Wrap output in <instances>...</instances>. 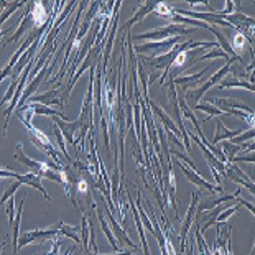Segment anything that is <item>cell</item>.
Masks as SVG:
<instances>
[{
    "label": "cell",
    "instance_id": "6da1fadb",
    "mask_svg": "<svg viewBox=\"0 0 255 255\" xmlns=\"http://www.w3.org/2000/svg\"><path fill=\"white\" fill-rule=\"evenodd\" d=\"M204 43L206 41L199 43V41H191V40L178 43V45L171 46V50H168L165 55L150 56V58L145 56V63L150 64L153 69H158V71L163 69V76H161V79H160V84H163L166 76L170 74V71H171V64H173V61H175V58L180 55L181 51H188V50H194V48H198V46H204Z\"/></svg>",
    "mask_w": 255,
    "mask_h": 255
},
{
    "label": "cell",
    "instance_id": "7a4b0ae2",
    "mask_svg": "<svg viewBox=\"0 0 255 255\" xmlns=\"http://www.w3.org/2000/svg\"><path fill=\"white\" fill-rule=\"evenodd\" d=\"M92 193H94V196H96V201L97 203H101V209H102V213L106 214V219H107V222H109V226H111V229H112V234H114V237H116V241H119L122 244V246H127L128 249H132L133 252H137L138 251V247L135 246V244L130 241V237L127 236V232H126V229H124L122 226H119V222L116 221V218H114V214L109 211V208L106 206V203H104V196L97 191V189H92Z\"/></svg>",
    "mask_w": 255,
    "mask_h": 255
},
{
    "label": "cell",
    "instance_id": "3957f363",
    "mask_svg": "<svg viewBox=\"0 0 255 255\" xmlns=\"http://www.w3.org/2000/svg\"><path fill=\"white\" fill-rule=\"evenodd\" d=\"M194 28H188L184 25H176V23H170L166 26H161V28H155L150 30L146 33L142 35H135L133 40H151V41H165L168 38H175V36H183V35H189L193 33Z\"/></svg>",
    "mask_w": 255,
    "mask_h": 255
},
{
    "label": "cell",
    "instance_id": "277c9868",
    "mask_svg": "<svg viewBox=\"0 0 255 255\" xmlns=\"http://www.w3.org/2000/svg\"><path fill=\"white\" fill-rule=\"evenodd\" d=\"M237 59H239V61H241L242 64H246V63H244V59H242V58H231L229 61H227V63L224 64V66H222V68L219 69V71H216L213 76H211V78H209L208 81H206V83H204L203 86H199V88H198L196 91H189V92H188V97H193V99L196 101V104H199V101L203 99V96L206 94V92H208V89H211L214 84H218V83H221L222 79H224V76L231 71L232 63L237 61Z\"/></svg>",
    "mask_w": 255,
    "mask_h": 255
},
{
    "label": "cell",
    "instance_id": "5b68a950",
    "mask_svg": "<svg viewBox=\"0 0 255 255\" xmlns=\"http://www.w3.org/2000/svg\"><path fill=\"white\" fill-rule=\"evenodd\" d=\"M86 8V2H81L79 3V12H78V15H76V20H74V23H73V26H71V31H69V35H68V38H66V41L63 43V46H64V58H63V63H61V66H59V69H58V74L53 78L51 81H48L46 84H53L55 81H58V79H61L63 76H64V69H66V66L69 64V53H71V50H73V45H74V40H76V35H78V25H79V18H81V12Z\"/></svg>",
    "mask_w": 255,
    "mask_h": 255
},
{
    "label": "cell",
    "instance_id": "8992f818",
    "mask_svg": "<svg viewBox=\"0 0 255 255\" xmlns=\"http://www.w3.org/2000/svg\"><path fill=\"white\" fill-rule=\"evenodd\" d=\"M63 222H58V224L48 227V229H35V231H28L20 234L18 237V251L26 244H35V242H48L50 239L56 237L59 234V229H61Z\"/></svg>",
    "mask_w": 255,
    "mask_h": 255
},
{
    "label": "cell",
    "instance_id": "52a82bcc",
    "mask_svg": "<svg viewBox=\"0 0 255 255\" xmlns=\"http://www.w3.org/2000/svg\"><path fill=\"white\" fill-rule=\"evenodd\" d=\"M170 84V89H168V97H170V114L173 116V119H175V126L178 127V130L181 132L183 135V138H184V148H186V151L189 153L191 151V145H189V137H188V133H186V126L183 124V117H181V111H180V104H178V94H176V88H175V84L171 83H168Z\"/></svg>",
    "mask_w": 255,
    "mask_h": 255
},
{
    "label": "cell",
    "instance_id": "ba28073f",
    "mask_svg": "<svg viewBox=\"0 0 255 255\" xmlns=\"http://www.w3.org/2000/svg\"><path fill=\"white\" fill-rule=\"evenodd\" d=\"M25 127L28 128V132H30V140L33 142V145L38 146L40 150L45 151V153H46L48 156H50V158L55 160V163H56V165L64 166V165H63V161H61V158H59L58 153H56L55 146L51 145L50 138H48L46 135L41 132L40 128H36V127L31 126V124H25Z\"/></svg>",
    "mask_w": 255,
    "mask_h": 255
},
{
    "label": "cell",
    "instance_id": "9c48e42d",
    "mask_svg": "<svg viewBox=\"0 0 255 255\" xmlns=\"http://www.w3.org/2000/svg\"><path fill=\"white\" fill-rule=\"evenodd\" d=\"M198 201H199V191H194L193 193V198H191V204L188 208V213L184 216V222L181 226V234H180V251L181 255L186 252V244H188V232L191 229L194 218H196V206H198Z\"/></svg>",
    "mask_w": 255,
    "mask_h": 255
},
{
    "label": "cell",
    "instance_id": "30bf717a",
    "mask_svg": "<svg viewBox=\"0 0 255 255\" xmlns=\"http://www.w3.org/2000/svg\"><path fill=\"white\" fill-rule=\"evenodd\" d=\"M15 160H17L18 163H23L26 168H30V173H35V175L40 176V178H45V173L50 170V163H45V161H35V160H31L30 156H26L21 143L17 145Z\"/></svg>",
    "mask_w": 255,
    "mask_h": 255
},
{
    "label": "cell",
    "instance_id": "8fae6325",
    "mask_svg": "<svg viewBox=\"0 0 255 255\" xmlns=\"http://www.w3.org/2000/svg\"><path fill=\"white\" fill-rule=\"evenodd\" d=\"M53 15L51 8L45 2H31V21H33V28L40 30L41 26L51 23Z\"/></svg>",
    "mask_w": 255,
    "mask_h": 255
},
{
    "label": "cell",
    "instance_id": "7c38bea8",
    "mask_svg": "<svg viewBox=\"0 0 255 255\" xmlns=\"http://www.w3.org/2000/svg\"><path fill=\"white\" fill-rule=\"evenodd\" d=\"M63 83H58V86H55L53 89H50L48 92H45V94H38L35 97H30L26 102H38V104H43V106H46V107H51V106H58L59 109H64V106H63V101L59 99V92L63 91ZM25 102V104H26Z\"/></svg>",
    "mask_w": 255,
    "mask_h": 255
},
{
    "label": "cell",
    "instance_id": "4fadbf2b",
    "mask_svg": "<svg viewBox=\"0 0 255 255\" xmlns=\"http://www.w3.org/2000/svg\"><path fill=\"white\" fill-rule=\"evenodd\" d=\"M176 163H178V166L181 168V171L184 173V176H186L193 184H196L199 189H208V191H211V193H219V194L224 193L222 186H218V184H211L209 181H206L201 173H194L193 170H189L188 166H184L181 161H176Z\"/></svg>",
    "mask_w": 255,
    "mask_h": 255
},
{
    "label": "cell",
    "instance_id": "5bb4252c",
    "mask_svg": "<svg viewBox=\"0 0 255 255\" xmlns=\"http://www.w3.org/2000/svg\"><path fill=\"white\" fill-rule=\"evenodd\" d=\"M156 3L158 2H153V0H146L145 3H142L140 7L137 8V12L133 13V17L130 18L126 25H122L121 28L117 30V33L119 35H124V33H127V31L132 28V26L135 25V23H138V21H142L146 15L148 13H151V12H155V8H156Z\"/></svg>",
    "mask_w": 255,
    "mask_h": 255
},
{
    "label": "cell",
    "instance_id": "9a60e30c",
    "mask_svg": "<svg viewBox=\"0 0 255 255\" xmlns=\"http://www.w3.org/2000/svg\"><path fill=\"white\" fill-rule=\"evenodd\" d=\"M232 201H236V194H227V193H222V194H219V196H216V198L204 199L203 203H199L196 206V218H199L204 211H211V209L218 208V206L222 204V203H232Z\"/></svg>",
    "mask_w": 255,
    "mask_h": 255
},
{
    "label": "cell",
    "instance_id": "2e32d148",
    "mask_svg": "<svg viewBox=\"0 0 255 255\" xmlns=\"http://www.w3.org/2000/svg\"><path fill=\"white\" fill-rule=\"evenodd\" d=\"M224 166H226V175L224 176H229V180H232L237 184H242V186L251 189V193H254V183L249 180V176L236 163H226Z\"/></svg>",
    "mask_w": 255,
    "mask_h": 255
},
{
    "label": "cell",
    "instance_id": "e0dca14e",
    "mask_svg": "<svg viewBox=\"0 0 255 255\" xmlns=\"http://www.w3.org/2000/svg\"><path fill=\"white\" fill-rule=\"evenodd\" d=\"M53 124H56L58 128L61 130L63 137L66 138L69 143L74 145V142H76L74 135H76V132H78L81 127H83V124H81L79 121H74V122L61 121V119H58V117H53Z\"/></svg>",
    "mask_w": 255,
    "mask_h": 255
},
{
    "label": "cell",
    "instance_id": "ac0fdd59",
    "mask_svg": "<svg viewBox=\"0 0 255 255\" xmlns=\"http://www.w3.org/2000/svg\"><path fill=\"white\" fill-rule=\"evenodd\" d=\"M208 102H211L213 106H219L222 112H227V111H242V112H247V114H254V111L251 109L249 106L242 104V102H237L234 99H219V97H214V99H209Z\"/></svg>",
    "mask_w": 255,
    "mask_h": 255
},
{
    "label": "cell",
    "instance_id": "d6986e66",
    "mask_svg": "<svg viewBox=\"0 0 255 255\" xmlns=\"http://www.w3.org/2000/svg\"><path fill=\"white\" fill-rule=\"evenodd\" d=\"M209 69H211V64H209V66H206L203 71H199V73L188 74V76H180V78H173L171 83L173 84H180L183 91H188L189 88H194V86H198L201 78H203V76L208 73Z\"/></svg>",
    "mask_w": 255,
    "mask_h": 255
},
{
    "label": "cell",
    "instance_id": "ffe728a7",
    "mask_svg": "<svg viewBox=\"0 0 255 255\" xmlns=\"http://www.w3.org/2000/svg\"><path fill=\"white\" fill-rule=\"evenodd\" d=\"M15 180L20 181L21 184H28V186H31L33 189H36V191H40L43 196H45L48 201H51V196L46 193V189L43 188V184H41V178L40 176H36L35 173H26V175H18L15 176Z\"/></svg>",
    "mask_w": 255,
    "mask_h": 255
},
{
    "label": "cell",
    "instance_id": "44dd1931",
    "mask_svg": "<svg viewBox=\"0 0 255 255\" xmlns=\"http://www.w3.org/2000/svg\"><path fill=\"white\" fill-rule=\"evenodd\" d=\"M148 104H150L151 109H153L155 116H158V117H160V122L163 124L166 130H170V132H171L173 135H175V137H183L181 132H180V130H178V127L175 126V122H173V119H171L170 116H168V114H166L163 109H161L160 106H156L155 102H150V101H148Z\"/></svg>",
    "mask_w": 255,
    "mask_h": 255
},
{
    "label": "cell",
    "instance_id": "7402d4cb",
    "mask_svg": "<svg viewBox=\"0 0 255 255\" xmlns=\"http://www.w3.org/2000/svg\"><path fill=\"white\" fill-rule=\"evenodd\" d=\"M96 218H97V221H99V224H101V229H102V232L106 234V237H107V241L111 242V246H112V249L116 252H121L122 251V247L119 246L117 244V241H116V237H114V234H112V229H111V226H109V222L106 221V218H104V213H102V209L101 208H97V204H96Z\"/></svg>",
    "mask_w": 255,
    "mask_h": 255
},
{
    "label": "cell",
    "instance_id": "603a6c76",
    "mask_svg": "<svg viewBox=\"0 0 255 255\" xmlns=\"http://www.w3.org/2000/svg\"><path fill=\"white\" fill-rule=\"evenodd\" d=\"M25 201H26V194L21 196L20 201V206H18V211L15 214V221H13V226H12V232H13V239H12V246H13V255H18V237H20V222H21V213H23V206H25Z\"/></svg>",
    "mask_w": 255,
    "mask_h": 255
},
{
    "label": "cell",
    "instance_id": "cb8c5ba5",
    "mask_svg": "<svg viewBox=\"0 0 255 255\" xmlns=\"http://www.w3.org/2000/svg\"><path fill=\"white\" fill-rule=\"evenodd\" d=\"M30 23H33V21H31V3H26V8L23 12V17H21V21H20L17 31H15V35L10 38V40L5 41V45H7V43H18L20 36L25 33L26 28L30 26Z\"/></svg>",
    "mask_w": 255,
    "mask_h": 255
},
{
    "label": "cell",
    "instance_id": "d4e9b609",
    "mask_svg": "<svg viewBox=\"0 0 255 255\" xmlns=\"http://www.w3.org/2000/svg\"><path fill=\"white\" fill-rule=\"evenodd\" d=\"M26 104L30 106V109H31V112H33V116L40 114V116L58 117V119H61V121H68V117L64 116L61 111H53L51 107H46V106H43V104H38V102H26Z\"/></svg>",
    "mask_w": 255,
    "mask_h": 255
},
{
    "label": "cell",
    "instance_id": "484cf974",
    "mask_svg": "<svg viewBox=\"0 0 255 255\" xmlns=\"http://www.w3.org/2000/svg\"><path fill=\"white\" fill-rule=\"evenodd\" d=\"M239 133H241V130H229L227 127H224V124L221 121H216V133H214V138H213V142H211V145L219 143L221 140L234 138Z\"/></svg>",
    "mask_w": 255,
    "mask_h": 255
},
{
    "label": "cell",
    "instance_id": "4316f807",
    "mask_svg": "<svg viewBox=\"0 0 255 255\" xmlns=\"http://www.w3.org/2000/svg\"><path fill=\"white\" fill-rule=\"evenodd\" d=\"M79 236H81V246H83L84 254L89 252V236H91V229H89V219H88V214H86V211H83V218H81Z\"/></svg>",
    "mask_w": 255,
    "mask_h": 255
},
{
    "label": "cell",
    "instance_id": "83f0119b",
    "mask_svg": "<svg viewBox=\"0 0 255 255\" xmlns=\"http://www.w3.org/2000/svg\"><path fill=\"white\" fill-rule=\"evenodd\" d=\"M232 88H241V89H246V91H251V92L255 91L254 84H249L247 81H241L237 78H229V79L221 81L219 89H232Z\"/></svg>",
    "mask_w": 255,
    "mask_h": 255
},
{
    "label": "cell",
    "instance_id": "f1b7e54d",
    "mask_svg": "<svg viewBox=\"0 0 255 255\" xmlns=\"http://www.w3.org/2000/svg\"><path fill=\"white\" fill-rule=\"evenodd\" d=\"M58 236H63V237H68V239H73L74 242H81V236H79V226H69V224H64L61 226L59 229V234Z\"/></svg>",
    "mask_w": 255,
    "mask_h": 255
},
{
    "label": "cell",
    "instance_id": "f546056e",
    "mask_svg": "<svg viewBox=\"0 0 255 255\" xmlns=\"http://www.w3.org/2000/svg\"><path fill=\"white\" fill-rule=\"evenodd\" d=\"M232 51H234V55L237 58H242V51L246 50V36H244L241 31H237V33L234 35V38H232Z\"/></svg>",
    "mask_w": 255,
    "mask_h": 255
},
{
    "label": "cell",
    "instance_id": "4dcf8cb0",
    "mask_svg": "<svg viewBox=\"0 0 255 255\" xmlns=\"http://www.w3.org/2000/svg\"><path fill=\"white\" fill-rule=\"evenodd\" d=\"M222 153H224L227 163H232V160L237 156V151H241V145H234L231 142H222Z\"/></svg>",
    "mask_w": 255,
    "mask_h": 255
},
{
    "label": "cell",
    "instance_id": "1f68e13d",
    "mask_svg": "<svg viewBox=\"0 0 255 255\" xmlns=\"http://www.w3.org/2000/svg\"><path fill=\"white\" fill-rule=\"evenodd\" d=\"M23 5H26L25 2H10L7 7L3 8V12L2 15H0V25H3L5 23V20H7L10 15H13L15 12H17L18 8H21Z\"/></svg>",
    "mask_w": 255,
    "mask_h": 255
},
{
    "label": "cell",
    "instance_id": "d6a6232c",
    "mask_svg": "<svg viewBox=\"0 0 255 255\" xmlns=\"http://www.w3.org/2000/svg\"><path fill=\"white\" fill-rule=\"evenodd\" d=\"M194 109L196 111H204V112H208L211 117H216V116H224V112H222L221 109H218L216 106H213L211 102H201V104H196L194 106Z\"/></svg>",
    "mask_w": 255,
    "mask_h": 255
},
{
    "label": "cell",
    "instance_id": "836d02e7",
    "mask_svg": "<svg viewBox=\"0 0 255 255\" xmlns=\"http://www.w3.org/2000/svg\"><path fill=\"white\" fill-rule=\"evenodd\" d=\"M239 208H241V204H231L229 208H226L224 211H221V214L218 216V218H216V222L214 224H222V222H226L227 219L231 218L232 214H236L237 211H239Z\"/></svg>",
    "mask_w": 255,
    "mask_h": 255
},
{
    "label": "cell",
    "instance_id": "e575fe53",
    "mask_svg": "<svg viewBox=\"0 0 255 255\" xmlns=\"http://www.w3.org/2000/svg\"><path fill=\"white\" fill-rule=\"evenodd\" d=\"M211 58H224V59H227V61H229V59H231L229 56L226 55L224 51L221 50V48H219V45H218V46L211 48L209 51H206L204 55H201V56H199V58L196 59V63H198V61H201V59H211Z\"/></svg>",
    "mask_w": 255,
    "mask_h": 255
},
{
    "label": "cell",
    "instance_id": "d590c367",
    "mask_svg": "<svg viewBox=\"0 0 255 255\" xmlns=\"http://www.w3.org/2000/svg\"><path fill=\"white\" fill-rule=\"evenodd\" d=\"M20 186H21V183H20V181H15V183L10 184V186L7 188V191H5V194L2 196V199H0V204H5L10 198H13V194L17 193V189H18Z\"/></svg>",
    "mask_w": 255,
    "mask_h": 255
},
{
    "label": "cell",
    "instance_id": "8d00e7d4",
    "mask_svg": "<svg viewBox=\"0 0 255 255\" xmlns=\"http://www.w3.org/2000/svg\"><path fill=\"white\" fill-rule=\"evenodd\" d=\"M17 88H18V79H17V81H12V83H10L8 91L5 92L3 99L0 101V106H5V104H7V102L12 101V97H13V94H15V91H17Z\"/></svg>",
    "mask_w": 255,
    "mask_h": 255
},
{
    "label": "cell",
    "instance_id": "74e56055",
    "mask_svg": "<svg viewBox=\"0 0 255 255\" xmlns=\"http://www.w3.org/2000/svg\"><path fill=\"white\" fill-rule=\"evenodd\" d=\"M254 135H255V130H254V126L247 130V132H244L241 137H234V138H231V143H234V145H241L242 142H246V140H254Z\"/></svg>",
    "mask_w": 255,
    "mask_h": 255
},
{
    "label": "cell",
    "instance_id": "f35d334b",
    "mask_svg": "<svg viewBox=\"0 0 255 255\" xmlns=\"http://www.w3.org/2000/svg\"><path fill=\"white\" fill-rule=\"evenodd\" d=\"M155 13H158L160 17H171V15H173V7L166 5L165 2H158V3H156Z\"/></svg>",
    "mask_w": 255,
    "mask_h": 255
},
{
    "label": "cell",
    "instance_id": "ab89813d",
    "mask_svg": "<svg viewBox=\"0 0 255 255\" xmlns=\"http://www.w3.org/2000/svg\"><path fill=\"white\" fill-rule=\"evenodd\" d=\"M7 216H8V226H10V229H12V226H13V221H15V199L13 198H10L7 203Z\"/></svg>",
    "mask_w": 255,
    "mask_h": 255
},
{
    "label": "cell",
    "instance_id": "60d3db41",
    "mask_svg": "<svg viewBox=\"0 0 255 255\" xmlns=\"http://www.w3.org/2000/svg\"><path fill=\"white\" fill-rule=\"evenodd\" d=\"M133 114H135V135H137V138H138L140 137V127H142V119H140V104H138V102L135 104Z\"/></svg>",
    "mask_w": 255,
    "mask_h": 255
},
{
    "label": "cell",
    "instance_id": "b9f144b4",
    "mask_svg": "<svg viewBox=\"0 0 255 255\" xmlns=\"http://www.w3.org/2000/svg\"><path fill=\"white\" fill-rule=\"evenodd\" d=\"M18 173H15V171H10L7 170V168H0V178H15Z\"/></svg>",
    "mask_w": 255,
    "mask_h": 255
},
{
    "label": "cell",
    "instance_id": "7bdbcfd3",
    "mask_svg": "<svg viewBox=\"0 0 255 255\" xmlns=\"http://www.w3.org/2000/svg\"><path fill=\"white\" fill-rule=\"evenodd\" d=\"M254 153L247 155V156H236L234 160H232V163H237V161H251V163H254Z\"/></svg>",
    "mask_w": 255,
    "mask_h": 255
},
{
    "label": "cell",
    "instance_id": "ee69618b",
    "mask_svg": "<svg viewBox=\"0 0 255 255\" xmlns=\"http://www.w3.org/2000/svg\"><path fill=\"white\" fill-rule=\"evenodd\" d=\"M84 255H133L130 251H127V252H124V251H121V252H114V254H97V252H86Z\"/></svg>",
    "mask_w": 255,
    "mask_h": 255
},
{
    "label": "cell",
    "instance_id": "f6af8a7d",
    "mask_svg": "<svg viewBox=\"0 0 255 255\" xmlns=\"http://www.w3.org/2000/svg\"><path fill=\"white\" fill-rule=\"evenodd\" d=\"M189 242H191V246H189V249L183 255H194V247L196 246H194V241H189Z\"/></svg>",
    "mask_w": 255,
    "mask_h": 255
},
{
    "label": "cell",
    "instance_id": "bcb514c9",
    "mask_svg": "<svg viewBox=\"0 0 255 255\" xmlns=\"http://www.w3.org/2000/svg\"><path fill=\"white\" fill-rule=\"evenodd\" d=\"M7 242H8V237H5V241L2 242V246H0V254H2V251L5 249V246H7Z\"/></svg>",
    "mask_w": 255,
    "mask_h": 255
},
{
    "label": "cell",
    "instance_id": "7dc6e473",
    "mask_svg": "<svg viewBox=\"0 0 255 255\" xmlns=\"http://www.w3.org/2000/svg\"><path fill=\"white\" fill-rule=\"evenodd\" d=\"M8 31H12V28H7V30H0V38H2V36H5V35H7V33H8Z\"/></svg>",
    "mask_w": 255,
    "mask_h": 255
},
{
    "label": "cell",
    "instance_id": "c3c4849f",
    "mask_svg": "<svg viewBox=\"0 0 255 255\" xmlns=\"http://www.w3.org/2000/svg\"><path fill=\"white\" fill-rule=\"evenodd\" d=\"M2 46H5V41H2V43H0V48H2Z\"/></svg>",
    "mask_w": 255,
    "mask_h": 255
},
{
    "label": "cell",
    "instance_id": "681fc988",
    "mask_svg": "<svg viewBox=\"0 0 255 255\" xmlns=\"http://www.w3.org/2000/svg\"><path fill=\"white\" fill-rule=\"evenodd\" d=\"M38 255H46V254H38Z\"/></svg>",
    "mask_w": 255,
    "mask_h": 255
}]
</instances>
